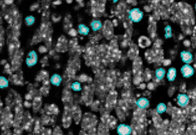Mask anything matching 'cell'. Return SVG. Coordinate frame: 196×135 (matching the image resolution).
<instances>
[{
	"instance_id": "cell-1",
	"label": "cell",
	"mask_w": 196,
	"mask_h": 135,
	"mask_svg": "<svg viewBox=\"0 0 196 135\" xmlns=\"http://www.w3.org/2000/svg\"><path fill=\"white\" fill-rule=\"evenodd\" d=\"M143 12L138 7L133 8L129 12V19L134 23L140 22L143 18Z\"/></svg>"
},
{
	"instance_id": "cell-2",
	"label": "cell",
	"mask_w": 196,
	"mask_h": 135,
	"mask_svg": "<svg viewBox=\"0 0 196 135\" xmlns=\"http://www.w3.org/2000/svg\"><path fill=\"white\" fill-rule=\"evenodd\" d=\"M180 72L183 77L189 78L193 76L195 70L189 64H185L180 68Z\"/></svg>"
},
{
	"instance_id": "cell-3",
	"label": "cell",
	"mask_w": 196,
	"mask_h": 135,
	"mask_svg": "<svg viewBox=\"0 0 196 135\" xmlns=\"http://www.w3.org/2000/svg\"><path fill=\"white\" fill-rule=\"evenodd\" d=\"M117 132L120 135H129L132 132V129L129 125L121 124L117 127Z\"/></svg>"
},
{
	"instance_id": "cell-4",
	"label": "cell",
	"mask_w": 196,
	"mask_h": 135,
	"mask_svg": "<svg viewBox=\"0 0 196 135\" xmlns=\"http://www.w3.org/2000/svg\"><path fill=\"white\" fill-rule=\"evenodd\" d=\"M180 56L181 60L185 63V64H190L193 60V55L189 51H183L180 53Z\"/></svg>"
},
{
	"instance_id": "cell-5",
	"label": "cell",
	"mask_w": 196,
	"mask_h": 135,
	"mask_svg": "<svg viewBox=\"0 0 196 135\" xmlns=\"http://www.w3.org/2000/svg\"><path fill=\"white\" fill-rule=\"evenodd\" d=\"M189 103V98L187 94H180L177 96V103L180 106L184 107Z\"/></svg>"
},
{
	"instance_id": "cell-6",
	"label": "cell",
	"mask_w": 196,
	"mask_h": 135,
	"mask_svg": "<svg viewBox=\"0 0 196 135\" xmlns=\"http://www.w3.org/2000/svg\"><path fill=\"white\" fill-rule=\"evenodd\" d=\"M138 45L141 48H145L150 46L151 44L150 39L145 36H141L138 39Z\"/></svg>"
},
{
	"instance_id": "cell-7",
	"label": "cell",
	"mask_w": 196,
	"mask_h": 135,
	"mask_svg": "<svg viewBox=\"0 0 196 135\" xmlns=\"http://www.w3.org/2000/svg\"><path fill=\"white\" fill-rule=\"evenodd\" d=\"M136 104L141 109H146L148 108L150 105V101L147 98L141 97L137 100Z\"/></svg>"
},
{
	"instance_id": "cell-8",
	"label": "cell",
	"mask_w": 196,
	"mask_h": 135,
	"mask_svg": "<svg viewBox=\"0 0 196 135\" xmlns=\"http://www.w3.org/2000/svg\"><path fill=\"white\" fill-rule=\"evenodd\" d=\"M177 76V70L174 67H170L167 73V79L169 82H173Z\"/></svg>"
},
{
	"instance_id": "cell-9",
	"label": "cell",
	"mask_w": 196,
	"mask_h": 135,
	"mask_svg": "<svg viewBox=\"0 0 196 135\" xmlns=\"http://www.w3.org/2000/svg\"><path fill=\"white\" fill-rule=\"evenodd\" d=\"M165 74H166V71L162 67L158 68L156 70L155 72L156 77L159 80H162L164 78Z\"/></svg>"
},
{
	"instance_id": "cell-10",
	"label": "cell",
	"mask_w": 196,
	"mask_h": 135,
	"mask_svg": "<svg viewBox=\"0 0 196 135\" xmlns=\"http://www.w3.org/2000/svg\"><path fill=\"white\" fill-rule=\"evenodd\" d=\"M156 109H157V113H159V114H162L166 111V105L164 103H159L158 105H157Z\"/></svg>"
},
{
	"instance_id": "cell-11",
	"label": "cell",
	"mask_w": 196,
	"mask_h": 135,
	"mask_svg": "<svg viewBox=\"0 0 196 135\" xmlns=\"http://www.w3.org/2000/svg\"><path fill=\"white\" fill-rule=\"evenodd\" d=\"M102 23L100 21L95 20L93 21L91 23V27L93 30L94 31H97L102 28Z\"/></svg>"
},
{
	"instance_id": "cell-12",
	"label": "cell",
	"mask_w": 196,
	"mask_h": 135,
	"mask_svg": "<svg viewBox=\"0 0 196 135\" xmlns=\"http://www.w3.org/2000/svg\"><path fill=\"white\" fill-rule=\"evenodd\" d=\"M165 31V37L166 39L171 38L172 37V27L170 25L167 26L164 29Z\"/></svg>"
},
{
	"instance_id": "cell-13",
	"label": "cell",
	"mask_w": 196,
	"mask_h": 135,
	"mask_svg": "<svg viewBox=\"0 0 196 135\" xmlns=\"http://www.w3.org/2000/svg\"><path fill=\"white\" fill-rule=\"evenodd\" d=\"M80 31L82 34H84V35H87L89 33V29H88V28L86 27V26L82 25L80 28Z\"/></svg>"
},
{
	"instance_id": "cell-14",
	"label": "cell",
	"mask_w": 196,
	"mask_h": 135,
	"mask_svg": "<svg viewBox=\"0 0 196 135\" xmlns=\"http://www.w3.org/2000/svg\"><path fill=\"white\" fill-rule=\"evenodd\" d=\"M51 82L54 85H57L60 83V78L58 75H55L51 78Z\"/></svg>"
},
{
	"instance_id": "cell-15",
	"label": "cell",
	"mask_w": 196,
	"mask_h": 135,
	"mask_svg": "<svg viewBox=\"0 0 196 135\" xmlns=\"http://www.w3.org/2000/svg\"><path fill=\"white\" fill-rule=\"evenodd\" d=\"M7 84H8L7 81V80L5 79V78L3 77L0 78V87H6L7 85Z\"/></svg>"
},
{
	"instance_id": "cell-16",
	"label": "cell",
	"mask_w": 196,
	"mask_h": 135,
	"mask_svg": "<svg viewBox=\"0 0 196 135\" xmlns=\"http://www.w3.org/2000/svg\"><path fill=\"white\" fill-rule=\"evenodd\" d=\"M73 89H74L75 91H80L81 90L80 84L78 83V82H76L73 85Z\"/></svg>"
},
{
	"instance_id": "cell-17",
	"label": "cell",
	"mask_w": 196,
	"mask_h": 135,
	"mask_svg": "<svg viewBox=\"0 0 196 135\" xmlns=\"http://www.w3.org/2000/svg\"><path fill=\"white\" fill-rule=\"evenodd\" d=\"M171 64V60L169 59H167L164 60L163 64L164 66H169Z\"/></svg>"
},
{
	"instance_id": "cell-18",
	"label": "cell",
	"mask_w": 196,
	"mask_h": 135,
	"mask_svg": "<svg viewBox=\"0 0 196 135\" xmlns=\"http://www.w3.org/2000/svg\"><path fill=\"white\" fill-rule=\"evenodd\" d=\"M147 87L148 88V89L150 90H154V84L152 83H150L148 84Z\"/></svg>"
},
{
	"instance_id": "cell-19",
	"label": "cell",
	"mask_w": 196,
	"mask_h": 135,
	"mask_svg": "<svg viewBox=\"0 0 196 135\" xmlns=\"http://www.w3.org/2000/svg\"><path fill=\"white\" fill-rule=\"evenodd\" d=\"M111 1L113 3H117L118 1H119V0H111Z\"/></svg>"
},
{
	"instance_id": "cell-20",
	"label": "cell",
	"mask_w": 196,
	"mask_h": 135,
	"mask_svg": "<svg viewBox=\"0 0 196 135\" xmlns=\"http://www.w3.org/2000/svg\"></svg>"
}]
</instances>
